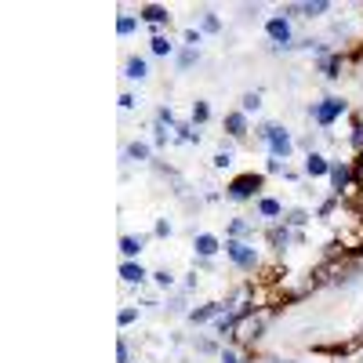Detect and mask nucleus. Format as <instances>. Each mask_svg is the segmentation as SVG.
Segmentation results:
<instances>
[{
  "mask_svg": "<svg viewBox=\"0 0 363 363\" xmlns=\"http://www.w3.org/2000/svg\"><path fill=\"white\" fill-rule=\"evenodd\" d=\"M211 116V109H207V102H196V109H193V120L196 124H203V120Z\"/></svg>",
  "mask_w": 363,
  "mask_h": 363,
  "instance_id": "4be33fe9",
  "label": "nucleus"
},
{
  "mask_svg": "<svg viewBox=\"0 0 363 363\" xmlns=\"http://www.w3.org/2000/svg\"><path fill=\"white\" fill-rule=\"evenodd\" d=\"M269 37L277 40V44H287L291 40V26H287V18H269Z\"/></svg>",
  "mask_w": 363,
  "mask_h": 363,
  "instance_id": "423d86ee",
  "label": "nucleus"
},
{
  "mask_svg": "<svg viewBox=\"0 0 363 363\" xmlns=\"http://www.w3.org/2000/svg\"><path fill=\"white\" fill-rule=\"evenodd\" d=\"M225 251H229V258H233L236 265H244V269H251V265H255V247L240 244V240H229V244H225Z\"/></svg>",
  "mask_w": 363,
  "mask_h": 363,
  "instance_id": "39448f33",
  "label": "nucleus"
},
{
  "mask_svg": "<svg viewBox=\"0 0 363 363\" xmlns=\"http://www.w3.org/2000/svg\"><path fill=\"white\" fill-rule=\"evenodd\" d=\"M262 138H269V145H272V160H287L291 157V135L287 131H280V128H262Z\"/></svg>",
  "mask_w": 363,
  "mask_h": 363,
  "instance_id": "f257e3e1",
  "label": "nucleus"
},
{
  "mask_svg": "<svg viewBox=\"0 0 363 363\" xmlns=\"http://www.w3.org/2000/svg\"><path fill=\"white\" fill-rule=\"evenodd\" d=\"M306 171H309L313 178H320V174H327V171H330V164H327L323 157H316V153H309V160H306Z\"/></svg>",
  "mask_w": 363,
  "mask_h": 363,
  "instance_id": "1a4fd4ad",
  "label": "nucleus"
},
{
  "mask_svg": "<svg viewBox=\"0 0 363 363\" xmlns=\"http://www.w3.org/2000/svg\"><path fill=\"white\" fill-rule=\"evenodd\" d=\"M116 33H120V37H128V33H135V18H128V15H124V18L116 22Z\"/></svg>",
  "mask_w": 363,
  "mask_h": 363,
  "instance_id": "a211bd4d",
  "label": "nucleus"
},
{
  "mask_svg": "<svg viewBox=\"0 0 363 363\" xmlns=\"http://www.w3.org/2000/svg\"><path fill=\"white\" fill-rule=\"evenodd\" d=\"M120 277H124L128 284H142L145 280V269L135 265V262H128V265H120Z\"/></svg>",
  "mask_w": 363,
  "mask_h": 363,
  "instance_id": "6e6552de",
  "label": "nucleus"
},
{
  "mask_svg": "<svg viewBox=\"0 0 363 363\" xmlns=\"http://www.w3.org/2000/svg\"><path fill=\"white\" fill-rule=\"evenodd\" d=\"M258 207H262V215H265V218H272V215H280V203H277V200H262Z\"/></svg>",
  "mask_w": 363,
  "mask_h": 363,
  "instance_id": "6ab92c4d",
  "label": "nucleus"
},
{
  "mask_svg": "<svg viewBox=\"0 0 363 363\" xmlns=\"http://www.w3.org/2000/svg\"><path fill=\"white\" fill-rule=\"evenodd\" d=\"M135 316H138L135 309H124V313H120V327H128V323H135Z\"/></svg>",
  "mask_w": 363,
  "mask_h": 363,
  "instance_id": "b1692460",
  "label": "nucleus"
},
{
  "mask_svg": "<svg viewBox=\"0 0 363 363\" xmlns=\"http://www.w3.org/2000/svg\"><path fill=\"white\" fill-rule=\"evenodd\" d=\"M262 327H265V320H262V316H244V320H236V323L229 327V335H233V338H240V342H251V338H258V335H262Z\"/></svg>",
  "mask_w": 363,
  "mask_h": 363,
  "instance_id": "f03ea898",
  "label": "nucleus"
},
{
  "mask_svg": "<svg viewBox=\"0 0 363 363\" xmlns=\"http://www.w3.org/2000/svg\"><path fill=\"white\" fill-rule=\"evenodd\" d=\"M330 4H327V0H309V4H298L294 11H301V15H323Z\"/></svg>",
  "mask_w": 363,
  "mask_h": 363,
  "instance_id": "ddd939ff",
  "label": "nucleus"
},
{
  "mask_svg": "<svg viewBox=\"0 0 363 363\" xmlns=\"http://www.w3.org/2000/svg\"><path fill=\"white\" fill-rule=\"evenodd\" d=\"M215 313H218V306H203V309H196V313H193V320L200 323V320H211Z\"/></svg>",
  "mask_w": 363,
  "mask_h": 363,
  "instance_id": "412c9836",
  "label": "nucleus"
},
{
  "mask_svg": "<svg viewBox=\"0 0 363 363\" xmlns=\"http://www.w3.org/2000/svg\"><path fill=\"white\" fill-rule=\"evenodd\" d=\"M272 244H287V229H277V233H272Z\"/></svg>",
  "mask_w": 363,
  "mask_h": 363,
  "instance_id": "bb28decb",
  "label": "nucleus"
},
{
  "mask_svg": "<svg viewBox=\"0 0 363 363\" xmlns=\"http://www.w3.org/2000/svg\"><path fill=\"white\" fill-rule=\"evenodd\" d=\"M352 142H356V149H363V128L356 131V138H352Z\"/></svg>",
  "mask_w": 363,
  "mask_h": 363,
  "instance_id": "cd10ccee",
  "label": "nucleus"
},
{
  "mask_svg": "<svg viewBox=\"0 0 363 363\" xmlns=\"http://www.w3.org/2000/svg\"><path fill=\"white\" fill-rule=\"evenodd\" d=\"M120 251H124V255H138L142 251V236H124V240H120Z\"/></svg>",
  "mask_w": 363,
  "mask_h": 363,
  "instance_id": "4468645a",
  "label": "nucleus"
},
{
  "mask_svg": "<svg viewBox=\"0 0 363 363\" xmlns=\"http://www.w3.org/2000/svg\"><path fill=\"white\" fill-rule=\"evenodd\" d=\"M258 189H262V178H258V174H240V178H233L229 196H233V200H247V196H255Z\"/></svg>",
  "mask_w": 363,
  "mask_h": 363,
  "instance_id": "7ed1b4c3",
  "label": "nucleus"
},
{
  "mask_svg": "<svg viewBox=\"0 0 363 363\" xmlns=\"http://www.w3.org/2000/svg\"><path fill=\"white\" fill-rule=\"evenodd\" d=\"M342 113H345V102H342V99H327V102H320V106L313 109V116L320 120L323 128H327V124H335Z\"/></svg>",
  "mask_w": 363,
  "mask_h": 363,
  "instance_id": "20e7f679",
  "label": "nucleus"
},
{
  "mask_svg": "<svg viewBox=\"0 0 363 363\" xmlns=\"http://www.w3.org/2000/svg\"><path fill=\"white\" fill-rule=\"evenodd\" d=\"M128 157H131V160H145V157H149V145H145V142H131V145H128Z\"/></svg>",
  "mask_w": 363,
  "mask_h": 363,
  "instance_id": "dca6fc26",
  "label": "nucleus"
},
{
  "mask_svg": "<svg viewBox=\"0 0 363 363\" xmlns=\"http://www.w3.org/2000/svg\"><path fill=\"white\" fill-rule=\"evenodd\" d=\"M142 18H145V22H157V26H160V22H167L171 15H167V8H157V4H149V8H142Z\"/></svg>",
  "mask_w": 363,
  "mask_h": 363,
  "instance_id": "9b49d317",
  "label": "nucleus"
},
{
  "mask_svg": "<svg viewBox=\"0 0 363 363\" xmlns=\"http://www.w3.org/2000/svg\"><path fill=\"white\" fill-rule=\"evenodd\" d=\"M240 106H244V113H255L262 106V95H258V91H251V95H244V102H240Z\"/></svg>",
  "mask_w": 363,
  "mask_h": 363,
  "instance_id": "f3484780",
  "label": "nucleus"
},
{
  "mask_svg": "<svg viewBox=\"0 0 363 363\" xmlns=\"http://www.w3.org/2000/svg\"><path fill=\"white\" fill-rule=\"evenodd\" d=\"M225 128H229L233 138H244V135H247V116H244V113H233V116L225 120Z\"/></svg>",
  "mask_w": 363,
  "mask_h": 363,
  "instance_id": "0eeeda50",
  "label": "nucleus"
},
{
  "mask_svg": "<svg viewBox=\"0 0 363 363\" xmlns=\"http://www.w3.org/2000/svg\"><path fill=\"white\" fill-rule=\"evenodd\" d=\"M116 359L128 363V342H124V338H120V345H116Z\"/></svg>",
  "mask_w": 363,
  "mask_h": 363,
  "instance_id": "393cba45",
  "label": "nucleus"
},
{
  "mask_svg": "<svg viewBox=\"0 0 363 363\" xmlns=\"http://www.w3.org/2000/svg\"><path fill=\"white\" fill-rule=\"evenodd\" d=\"M145 73H149V66L142 62V58H131V62H128V77H131V80H142Z\"/></svg>",
  "mask_w": 363,
  "mask_h": 363,
  "instance_id": "2eb2a0df",
  "label": "nucleus"
},
{
  "mask_svg": "<svg viewBox=\"0 0 363 363\" xmlns=\"http://www.w3.org/2000/svg\"><path fill=\"white\" fill-rule=\"evenodd\" d=\"M330 182H335V189L342 193L349 186V167L345 164H335V167H330Z\"/></svg>",
  "mask_w": 363,
  "mask_h": 363,
  "instance_id": "9d476101",
  "label": "nucleus"
},
{
  "mask_svg": "<svg viewBox=\"0 0 363 363\" xmlns=\"http://www.w3.org/2000/svg\"><path fill=\"white\" fill-rule=\"evenodd\" d=\"M233 164V153H229V149H222V153L215 157V167H229Z\"/></svg>",
  "mask_w": 363,
  "mask_h": 363,
  "instance_id": "5701e85b",
  "label": "nucleus"
},
{
  "mask_svg": "<svg viewBox=\"0 0 363 363\" xmlns=\"http://www.w3.org/2000/svg\"><path fill=\"white\" fill-rule=\"evenodd\" d=\"M291 225H306V211H291Z\"/></svg>",
  "mask_w": 363,
  "mask_h": 363,
  "instance_id": "a878e982",
  "label": "nucleus"
},
{
  "mask_svg": "<svg viewBox=\"0 0 363 363\" xmlns=\"http://www.w3.org/2000/svg\"><path fill=\"white\" fill-rule=\"evenodd\" d=\"M149 44H153V51H157V55H167V51H171V40H167V37H153Z\"/></svg>",
  "mask_w": 363,
  "mask_h": 363,
  "instance_id": "aec40b11",
  "label": "nucleus"
},
{
  "mask_svg": "<svg viewBox=\"0 0 363 363\" xmlns=\"http://www.w3.org/2000/svg\"><path fill=\"white\" fill-rule=\"evenodd\" d=\"M196 251H200L203 258H207V255H215V251H218V240H215V236H207V233L196 236Z\"/></svg>",
  "mask_w": 363,
  "mask_h": 363,
  "instance_id": "f8f14e48",
  "label": "nucleus"
}]
</instances>
